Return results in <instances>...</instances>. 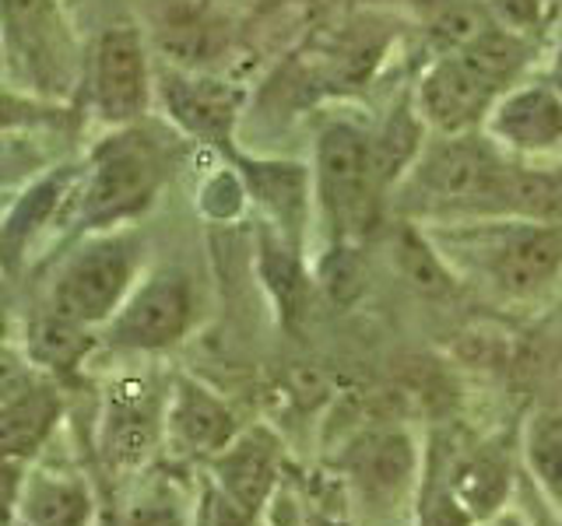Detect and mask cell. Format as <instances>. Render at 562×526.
I'll list each match as a JSON object with an SVG mask.
<instances>
[{"instance_id":"obj_13","label":"cell","mask_w":562,"mask_h":526,"mask_svg":"<svg viewBox=\"0 0 562 526\" xmlns=\"http://www.w3.org/2000/svg\"><path fill=\"white\" fill-rule=\"evenodd\" d=\"M162 435L176 456L215 460L239 432H236V418L222 397L211 393L204 382L180 376L162 414Z\"/></svg>"},{"instance_id":"obj_30","label":"cell","mask_w":562,"mask_h":526,"mask_svg":"<svg viewBox=\"0 0 562 526\" xmlns=\"http://www.w3.org/2000/svg\"><path fill=\"white\" fill-rule=\"evenodd\" d=\"M380 53H383V39H376V35L356 32L348 43H341L338 57H334V75H338V81L359 84V81L369 78V70L376 67Z\"/></svg>"},{"instance_id":"obj_37","label":"cell","mask_w":562,"mask_h":526,"mask_svg":"<svg viewBox=\"0 0 562 526\" xmlns=\"http://www.w3.org/2000/svg\"><path fill=\"white\" fill-rule=\"evenodd\" d=\"M4 274H0V347L11 338V312H8V295H4Z\"/></svg>"},{"instance_id":"obj_18","label":"cell","mask_w":562,"mask_h":526,"mask_svg":"<svg viewBox=\"0 0 562 526\" xmlns=\"http://www.w3.org/2000/svg\"><path fill=\"white\" fill-rule=\"evenodd\" d=\"M162 421H158L151 397L140 382H127L113 390L110 411L102 421V453L116 467H137L148 460V453L158 443Z\"/></svg>"},{"instance_id":"obj_10","label":"cell","mask_w":562,"mask_h":526,"mask_svg":"<svg viewBox=\"0 0 562 526\" xmlns=\"http://www.w3.org/2000/svg\"><path fill=\"white\" fill-rule=\"evenodd\" d=\"M85 175V162H60L18 193L11 207L0 218V274L8 281L22 277L25 263L49 228L67 221L70 201H75L78 183Z\"/></svg>"},{"instance_id":"obj_21","label":"cell","mask_w":562,"mask_h":526,"mask_svg":"<svg viewBox=\"0 0 562 526\" xmlns=\"http://www.w3.org/2000/svg\"><path fill=\"white\" fill-rule=\"evenodd\" d=\"M95 344H99L95 330L67 320V316L53 312L49 306L35 312L25 327V355L40 373L49 376H70L75 368L85 365Z\"/></svg>"},{"instance_id":"obj_5","label":"cell","mask_w":562,"mask_h":526,"mask_svg":"<svg viewBox=\"0 0 562 526\" xmlns=\"http://www.w3.org/2000/svg\"><path fill=\"white\" fill-rule=\"evenodd\" d=\"M316 197L338 239L369 232L380 201L373 137L351 123H327L316 140Z\"/></svg>"},{"instance_id":"obj_23","label":"cell","mask_w":562,"mask_h":526,"mask_svg":"<svg viewBox=\"0 0 562 526\" xmlns=\"http://www.w3.org/2000/svg\"><path fill=\"white\" fill-rule=\"evenodd\" d=\"M260 274L268 281L274 302L285 312V320L295 323L306 312V274L299 267L292 245L274 232L260 236Z\"/></svg>"},{"instance_id":"obj_27","label":"cell","mask_w":562,"mask_h":526,"mask_svg":"<svg viewBox=\"0 0 562 526\" xmlns=\"http://www.w3.org/2000/svg\"><path fill=\"white\" fill-rule=\"evenodd\" d=\"M492 25H496V18H492L488 11H482L479 4H471V0H450L447 8L432 11L429 39H432L439 57H447V53L468 49Z\"/></svg>"},{"instance_id":"obj_7","label":"cell","mask_w":562,"mask_h":526,"mask_svg":"<svg viewBox=\"0 0 562 526\" xmlns=\"http://www.w3.org/2000/svg\"><path fill=\"white\" fill-rule=\"evenodd\" d=\"M193 312H198V298H193L190 277L176 267L151 271L99 330V344L116 351H166L187 338Z\"/></svg>"},{"instance_id":"obj_32","label":"cell","mask_w":562,"mask_h":526,"mask_svg":"<svg viewBox=\"0 0 562 526\" xmlns=\"http://www.w3.org/2000/svg\"><path fill=\"white\" fill-rule=\"evenodd\" d=\"M201 526H257V516L236 505L218 484H211L201 502Z\"/></svg>"},{"instance_id":"obj_9","label":"cell","mask_w":562,"mask_h":526,"mask_svg":"<svg viewBox=\"0 0 562 526\" xmlns=\"http://www.w3.org/2000/svg\"><path fill=\"white\" fill-rule=\"evenodd\" d=\"M482 267L509 298L541 295L562 274V228L514 218L485 236Z\"/></svg>"},{"instance_id":"obj_41","label":"cell","mask_w":562,"mask_h":526,"mask_svg":"<svg viewBox=\"0 0 562 526\" xmlns=\"http://www.w3.org/2000/svg\"><path fill=\"white\" fill-rule=\"evenodd\" d=\"M412 8H422V11H439V8H447L450 0H408Z\"/></svg>"},{"instance_id":"obj_22","label":"cell","mask_w":562,"mask_h":526,"mask_svg":"<svg viewBox=\"0 0 562 526\" xmlns=\"http://www.w3.org/2000/svg\"><path fill=\"white\" fill-rule=\"evenodd\" d=\"M429 123L422 119L418 105L404 102L391 113V119L383 123V130L373 137V169L380 190L401 183L404 172H412V165L422 158V134Z\"/></svg>"},{"instance_id":"obj_33","label":"cell","mask_w":562,"mask_h":526,"mask_svg":"<svg viewBox=\"0 0 562 526\" xmlns=\"http://www.w3.org/2000/svg\"><path fill=\"white\" fill-rule=\"evenodd\" d=\"M35 373H40V368L29 362V355L14 351L11 344L0 347V403L11 400L14 393L29 390L32 382H40V379H35Z\"/></svg>"},{"instance_id":"obj_20","label":"cell","mask_w":562,"mask_h":526,"mask_svg":"<svg viewBox=\"0 0 562 526\" xmlns=\"http://www.w3.org/2000/svg\"><path fill=\"white\" fill-rule=\"evenodd\" d=\"M447 488L468 508L474 523H485L506 508L509 491H514V470H509V460L503 453L474 449L450 467Z\"/></svg>"},{"instance_id":"obj_4","label":"cell","mask_w":562,"mask_h":526,"mask_svg":"<svg viewBox=\"0 0 562 526\" xmlns=\"http://www.w3.org/2000/svg\"><path fill=\"white\" fill-rule=\"evenodd\" d=\"M140 256L145 245L131 228L85 236L75 253L60 263L46 306L88 330H102L123 306V298L134 291Z\"/></svg>"},{"instance_id":"obj_34","label":"cell","mask_w":562,"mask_h":526,"mask_svg":"<svg viewBox=\"0 0 562 526\" xmlns=\"http://www.w3.org/2000/svg\"><path fill=\"white\" fill-rule=\"evenodd\" d=\"M29 470L18 460H0V526H18V505H22Z\"/></svg>"},{"instance_id":"obj_11","label":"cell","mask_w":562,"mask_h":526,"mask_svg":"<svg viewBox=\"0 0 562 526\" xmlns=\"http://www.w3.org/2000/svg\"><path fill=\"white\" fill-rule=\"evenodd\" d=\"M155 95L162 102L166 116L190 134L193 140L215 145L225 155L233 151V127L239 116V92L222 78H211L204 70L166 67L155 78Z\"/></svg>"},{"instance_id":"obj_2","label":"cell","mask_w":562,"mask_h":526,"mask_svg":"<svg viewBox=\"0 0 562 526\" xmlns=\"http://www.w3.org/2000/svg\"><path fill=\"white\" fill-rule=\"evenodd\" d=\"M162 186V155L137 127L113 130L85 158V175L70 201L67 221L78 239L127 228L151 207Z\"/></svg>"},{"instance_id":"obj_36","label":"cell","mask_w":562,"mask_h":526,"mask_svg":"<svg viewBox=\"0 0 562 526\" xmlns=\"http://www.w3.org/2000/svg\"><path fill=\"white\" fill-rule=\"evenodd\" d=\"M123 526H187V519L172 502L151 499V502L134 505L127 513V519H123Z\"/></svg>"},{"instance_id":"obj_28","label":"cell","mask_w":562,"mask_h":526,"mask_svg":"<svg viewBox=\"0 0 562 526\" xmlns=\"http://www.w3.org/2000/svg\"><path fill=\"white\" fill-rule=\"evenodd\" d=\"M394 260H397V271L408 277L415 288L429 295L450 291V274L443 267V260L436 256L429 239L422 236L418 228H401L394 236Z\"/></svg>"},{"instance_id":"obj_14","label":"cell","mask_w":562,"mask_h":526,"mask_svg":"<svg viewBox=\"0 0 562 526\" xmlns=\"http://www.w3.org/2000/svg\"><path fill=\"white\" fill-rule=\"evenodd\" d=\"M488 137L514 155H549L562 148V95L555 84L506 92L488 110Z\"/></svg>"},{"instance_id":"obj_1","label":"cell","mask_w":562,"mask_h":526,"mask_svg":"<svg viewBox=\"0 0 562 526\" xmlns=\"http://www.w3.org/2000/svg\"><path fill=\"white\" fill-rule=\"evenodd\" d=\"M514 162L492 137L450 134L436 148L422 151L397 204L408 215L426 218H506V186Z\"/></svg>"},{"instance_id":"obj_42","label":"cell","mask_w":562,"mask_h":526,"mask_svg":"<svg viewBox=\"0 0 562 526\" xmlns=\"http://www.w3.org/2000/svg\"><path fill=\"white\" fill-rule=\"evenodd\" d=\"M0 84H11L8 81V64H4V49H0Z\"/></svg>"},{"instance_id":"obj_40","label":"cell","mask_w":562,"mask_h":526,"mask_svg":"<svg viewBox=\"0 0 562 526\" xmlns=\"http://www.w3.org/2000/svg\"><path fill=\"white\" fill-rule=\"evenodd\" d=\"M552 84H555V92L562 95V43H559V53H555V67H552Z\"/></svg>"},{"instance_id":"obj_31","label":"cell","mask_w":562,"mask_h":526,"mask_svg":"<svg viewBox=\"0 0 562 526\" xmlns=\"http://www.w3.org/2000/svg\"><path fill=\"white\" fill-rule=\"evenodd\" d=\"M246 186L239 180V172H215L201 190V207L207 210L211 218H233L236 210L243 207Z\"/></svg>"},{"instance_id":"obj_26","label":"cell","mask_w":562,"mask_h":526,"mask_svg":"<svg viewBox=\"0 0 562 526\" xmlns=\"http://www.w3.org/2000/svg\"><path fill=\"white\" fill-rule=\"evenodd\" d=\"M162 49L169 53L172 67L204 70L218 49V28L201 14H172L162 25Z\"/></svg>"},{"instance_id":"obj_3","label":"cell","mask_w":562,"mask_h":526,"mask_svg":"<svg viewBox=\"0 0 562 526\" xmlns=\"http://www.w3.org/2000/svg\"><path fill=\"white\" fill-rule=\"evenodd\" d=\"M8 81L32 95L70 102L85 84V53L60 0H0Z\"/></svg>"},{"instance_id":"obj_38","label":"cell","mask_w":562,"mask_h":526,"mask_svg":"<svg viewBox=\"0 0 562 526\" xmlns=\"http://www.w3.org/2000/svg\"><path fill=\"white\" fill-rule=\"evenodd\" d=\"M485 526H535V523L527 519V516H520V513H506V508H503L499 516L485 519Z\"/></svg>"},{"instance_id":"obj_16","label":"cell","mask_w":562,"mask_h":526,"mask_svg":"<svg viewBox=\"0 0 562 526\" xmlns=\"http://www.w3.org/2000/svg\"><path fill=\"white\" fill-rule=\"evenodd\" d=\"M228 158H233V165L246 186V197H254L281 228L299 232L310 210V172L295 162L239 155L236 148L228 151Z\"/></svg>"},{"instance_id":"obj_6","label":"cell","mask_w":562,"mask_h":526,"mask_svg":"<svg viewBox=\"0 0 562 526\" xmlns=\"http://www.w3.org/2000/svg\"><path fill=\"white\" fill-rule=\"evenodd\" d=\"M88 105L99 123L113 130L134 127L148 113L155 95V75L148 64V43L134 25H110L88 49L85 60Z\"/></svg>"},{"instance_id":"obj_12","label":"cell","mask_w":562,"mask_h":526,"mask_svg":"<svg viewBox=\"0 0 562 526\" xmlns=\"http://www.w3.org/2000/svg\"><path fill=\"white\" fill-rule=\"evenodd\" d=\"M496 95H499L496 88L461 53H447V57H436V64L426 70L415 105L432 130L450 137V134H468L496 105Z\"/></svg>"},{"instance_id":"obj_29","label":"cell","mask_w":562,"mask_h":526,"mask_svg":"<svg viewBox=\"0 0 562 526\" xmlns=\"http://www.w3.org/2000/svg\"><path fill=\"white\" fill-rule=\"evenodd\" d=\"M418 526H474L471 513L453 499V491L447 488V478H436L422 491L418 505Z\"/></svg>"},{"instance_id":"obj_25","label":"cell","mask_w":562,"mask_h":526,"mask_svg":"<svg viewBox=\"0 0 562 526\" xmlns=\"http://www.w3.org/2000/svg\"><path fill=\"white\" fill-rule=\"evenodd\" d=\"M75 119V105L53 102L43 95L22 92L14 84H0V137L22 130H49Z\"/></svg>"},{"instance_id":"obj_39","label":"cell","mask_w":562,"mask_h":526,"mask_svg":"<svg viewBox=\"0 0 562 526\" xmlns=\"http://www.w3.org/2000/svg\"><path fill=\"white\" fill-rule=\"evenodd\" d=\"M535 526H562V519L552 513V508H541V505H535V519H531Z\"/></svg>"},{"instance_id":"obj_19","label":"cell","mask_w":562,"mask_h":526,"mask_svg":"<svg viewBox=\"0 0 562 526\" xmlns=\"http://www.w3.org/2000/svg\"><path fill=\"white\" fill-rule=\"evenodd\" d=\"M95 513L92 491L75 473L29 470L18 526H88Z\"/></svg>"},{"instance_id":"obj_15","label":"cell","mask_w":562,"mask_h":526,"mask_svg":"<svg viewBox=\"0 0 562 526\" xmlns=\"http://www.w3.org/2000/svg\"><path fill=\"white\" fill-rule=\"evenodd\" d=\"M215 484L246 513L260 516L281 481V446L268 428L239 432L215 460H211Z\"/></svg>"},{"instance_id":"obj_35","label":"cell","mask_w":562,"mask_h":526,"mask_svg":"<svg viewBox=\"0 0 562 526\" xmlns=\"http://www.w3.org/2000/svg\"><path fill=\"white\" fill-rule=\"evenodd\" d=\"M488 8L503 28L514 32H527L541 22V0H488Z\"/></svg>"},{"instance_id":"obj_24","label":"cell","mask_w":562,"mask_h":526,"mask_svg":"<svg viewBox=\"0 0 562 526\" xmlns=\"http://www.w3.org/2000/svg\"><path fill=\"white\" fill-rule=\"evenodd\" d=\"M524 456L538 488L555 505H562V418L538 414L524 435Z\"/></svg>"},{"instance_id":"obj_8","label":"cell","mask_w":562,"mask_h":526,"mask_svg":"<svg viewBox=\"0 0 562 526\" xmlns=\"http://www.w3.org/2000/svg\"><path fill=\"white\" fill-rule=\"evenodd\" d=\"M338 464L351 491L376 513H391L412 495L422 467L415 438L394 425L366 428L362 435H356L345 446Z\"/></svg>"},{"instance_id":"obj_17","label":"cell","mask_w":562,"mask_h":526,"mask_svg":"<svg viewBox=\"0 0 562 526\" xmlns=\"http://www.w3.org/2000/svg\"><path fill=\"white\" fill-rule=\"evenodd\" d=\"M64 418V397L57 386L32 382L29 390L0 403V460L29 464Z\"/></svg>"}]
</instances>
